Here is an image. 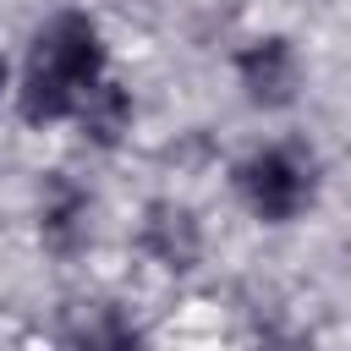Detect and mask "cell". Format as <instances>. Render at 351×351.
I'll return each instance as SVG.
<instances>
[{
    "mask_svg": "<svg viewBox=\"0 0 351 351\" xmlns=\"http://www.w3.org/2000/svg\"><path fill=\"white\" fill-rule=\"evenodd\" d=\"M143 247L159 263H170V269H192L197 252H203V236H197V219L181 203H148V214H143Z\"/></svg>",
    "mask_w": 351,
    "mask_h": 351,
    "instance_id": "4",
    "label": "cell"
},
{
    "mask_svg": "<svg viewBox=\"0 0 351 351\" xmlns=\"http://www.w3.org/2000/svg\"><path fill=\"white\" fill-rule=\"evenodd\" d=\"M99 27L82 11H60L44 22V33L33 38L27 55V77H22V121L44 126L77 110V99L99 82Z\"/></svg>",
    "mask_w": 351,
    "mask_h": 351,
    "instance_id": "1",
    "label": "cell"
},
{
    "mask_svg": "<svg viewBox=\"0 0 351 351\" xmlns=\"http://www.w3.org/2000/svg\"><path fill=\"white\" fill-rule=\"evenodd\" d=\"M236 77H241L252 104L285 110L296 99V88H302V60H296V49L285 38H258V44H247L236 55Z\"/></svg>",
    "mask_w": 351,
    "mask_h": 351,
    "instance_id": "3",
    "label": "cell"
},
{
    "mask_svg": "<svg viewBox=\"0 0 351 351\" xmlns=\"http://www.w3.org/2000/svg\"><path fill=\"white\" fill-rule=\"evenodd\" d=\"M77 126H82V137H93V143H115L126 126H132V99L115 88V82H93L82 99H77Z\"/></svg>",
    "mask_w": 351,
    "mask_h": 351,
    "instance_id": "6",
    "label": "cell"
},
{
    "mask_svg": "<svg viewBox=\"0 0 351 351\" xmlns=\"http://www.w3.org/2000/svg\"><path fill=\"white\" fill-rule=\"evenodd\" d=\"M236 186L258 219H296L313 203V159L302 148H263L236 170Z\"/></svg>",
    "mask_w": 351,
    "mask_h": 351,
    "instance_id": "2",
    "label": "cell"
},
{
    "mask_svg": "<svg viewBox=\"0 0 351 351\" xmlns=\"http://www.w3.org/2000/svg\"><path fill=\"white\" fill-rule=\"evenodd\" d=\"M38 230H44V247H49V252H77V247L88 241V197H82L66 176H55V181L44 186Z\"/></svg>",
    "mask_w": 351,
    "mask_h": 351,
    "instance_id": "5",
    "label": "cell"
},
{
    "mask_svg": "<svg viewBox=\"0 0 351 351\" xmlns=\"http://www.w3.org/2000/svg\"><path fill=\"white\" fill-rule=\"evenodd\" d=\"M0 88H5V60H0Z\"/></svg>",
    "mask_w": 351,
    "mask_h": 351,
    "instance_id": "7",
    "label": "cell"
}]
</instances>
